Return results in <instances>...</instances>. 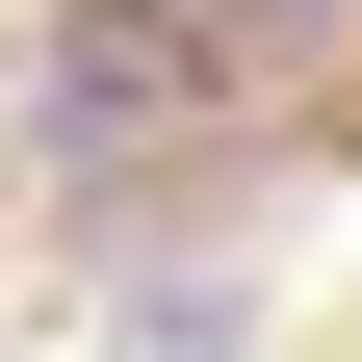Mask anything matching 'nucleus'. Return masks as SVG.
Here are the masks:
<instances>
[{"mask_svg": "<svg viewBox=\"0 0 362 362\" xmlns=\"http://www.w3.org/2000/svg\"><path fill=\"white\" fill-rule=\"evenodd\" d=\"M104 362H233V285H207V259H156V285L104 310Z\"/></svg>", "mask_w": 362, "mask_h": 362, "instance_id": "obj_2", "label": "nucleus"}, {"mask_svg": "<svg viewBox=\"0 0 362 362\" xmlns=\"http://www.w3.org/2000/svg\"><path fill=\"white\" fill-rule=\"evenodd\" d=\"M156 78H181L156 26H78V52H52V156H104V129H156Z\"/></svg>", "mask_w": 362, "mask_h": 362, "instance_id": "obj_1", "label": "nucleus"}]
</instances>
